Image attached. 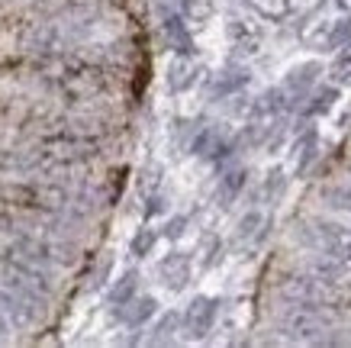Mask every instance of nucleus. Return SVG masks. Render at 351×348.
<instances>
[{
  "label": "nucleus",
  "mask_w": 351,
  "mask_h": 348,
  "mask_svg": "<svg viewBox=\"0 0 351 348\" xmlns=\"http://www.w3.org/2000/svg\"><path fill=\"white\" fill-rule=\"evenodd\" d=\"M280 332L290 342L300 345H335L339 338L332 336L339 329V313L332 306H303V303H290L280 319H277Z\"/></svg>",
  "instance_id": "1"
},
{
  "label": "nucleus",
  "mask_w": 351,
  "mask_h": 348,
  "mask_svg": "<svg viewBox=\"0 0 351 348\" xmlns=\"http://www.w3.org/2000/svg\"><path fill=\"white\" fill-rule=\"evenodd\" d=\"M68 190L52 181H3L0 184V203L10 210L39 213V216H58L68 210Z\"/></svg>",
  "instance_id": "2"
},
{
  "label": "nucleus",
  "mask_w": 351,
  "mask_h": 348,
  "mask_svg": "<svg viewBox=\"0 0 351 348\" xmlns=\"http://www.w3.org/2000/svg\"><path fill=\"white\" fill-rule=\"evenodd\" d=\"M49 84H52V91H58L64 100H71V104L94 100L97 94L107 91V81H104L100 68L84 65V62H64L62 68L49 78Z\"/></svg>",
  "instance_id": "3"
},
{
  "label": "nucleus",
  "mask_w": 351,
  "mask_h": 348,
  "mask_svg": "<svg viewBox=\"0 0 351 348\" xmlns=\"http://www.w3.org/2000/svg\"><path fill=\"white\" fill-rule=\"evenodd\" d=\"M280 294L287 303H303V306H335L341 303V290L335 287V281H322L313 275H297L284 281Z\"/></svg>",
  "instance_id": "4"
},
{
  "label": "nucleus",
  "mask_w": 351,
  "mask_h": 348,
  "mask_svg": "<svg viewBox=\"0 0 351 348\" xmlns=\"http://www.w3.org/2000/svg\"><path fill=\"white\" fill-rule=\"evenodd\" d=\"M300 239L306 245H313L316 252H329L351 264V229H345L339 222H329V220L309 222V226L300 229Z\"/></svg>",
  "instance_id": "5"
},
{
  "label": "nucleus",
  "mask_w": 351,
  "mask_h": 348,
  "mask_svg": "<svg viewBox=\"0 0 351 348\" xmlns=\"http://www.w3.org/2000/svg\"><path fill=\"white\" fill-rule=\"evenodd\" d=\"M216 306H219V300H213V297H193L191 306H187V313H184L187 336L191 338L210 336V329H213V323H216Z\"/></svg>",
  "instance_id": "6"
},
{
  "label": "nucleus",
  "mask_w": 351,
  "mask_h": 348,
  "mask_svg": "<svg viewBox=\"0 0 351 348\" xmlns=\"http://www.w3.org/2000/svg\"><path fill=\"white\" fill-rule=\"evenodd\" d=\"M158 275H161V284L168 290H184V284L191 281V258L181 252H171L168 258H161Z\"/></svg>",
  "instance_id": "7"
},
{
  "label": "nucleus",
  "mask_w": 351,
  "mask_h": 348,
  "mask_svg": "<svg viewBox=\"0 0 351 348\" xmlns=\"http://www.w3.org/2000/svg\"><path fill=\"white\" fill-rule=\"evenodd\" d=\"M161 32H165L168 45L178 55H193V39H191V32H187L184 16H178V13H165V16H161Z\"/></svg>",
  "instance_id": "8"
},
{
  "label": "nucleus",
  "mask_w": 351,
  "mask_h": 348,
  "mask_svg": "<svg viewBox=\"0 0 351 348\" xmlns=\"http://www.w3.org/2000/svg\"><path fill=\"white\" fill-rule=\"evenodd\" d=\"M316 74H319V65L316 62H306V65H300V68H293V71L287 74V81H284L287 100H303L306 91L313 87V81H316Z\"/></svg>",
  "instance_id": "9"
},
{
  "label": "nucleus",
  "mask_w": 351,
  "mask_h": 348,
  "mask_svg": "<svg viewBox=\"0 0 351 348\" xmlns=\"http://www.w3.org/2000/svg\"><path fill=\"white\" fill-rule=\"evenodd\" d=\"M119 310V319L126 323V326H142V323H149L155 313H158V303H155V297H132L129 303L117 306Z\"/></svg>",
  "instance_id": "10"
},
{
  "label": "nucleus",
  "mask_w": 351,
  "mask_h": 348,
  "mask_svg": "<svg viewBox=\"0 0 351 348\" xmlns=\"http://www.w3.org/2000/svg\"><path fill=\"white\" fill-rule=\"evenodd\" d=\"M245 178H248V171L245 168H229L219 178V187H216V197H219V203L223 207H229V203L242 194V187H245Z\"/></svg>",
  "instance_id": "11"
},
{
  "label": "nucleus",
  "mask_w": 351,
  "mask_h": 348,
  "mask_svg": "<svg viewBox=\"0 0 351 348\" xmlns=\"http://www.w3.org/2000/svg\"><path fill=\"white\" fill-rule=\"evenodd\" d=\"M306 275H313V277H322V281H335L339 284L341 281V258H335V255H322L319 252V258H313V262L306 264Z\"/></svg>",
  "instance_id": "12"
},
{
  "label": "nucleus",
  "mask_w": 351,
  "mask_h": 348,
  "mask_svg": "<svg viewBox=\"0 0 351 348\" xmlns=\"http://www.w3.org/2000/svg\"><path fill=\"white\" fill-rule=\"evenodd\" d=\"M245 84H248V71H245V68H229V71H223L219 78H216L213 97H229Z\"/></svg>",
  "instance_id": "13"
},
{
  "label": "nucleus",
  "mask_w": 351,
  "mask_h": 348,
  "mask_svg": "<svg viewBox=\"0 0 351 348\" xmlns=\"http://www.w3.org/2000/svg\"><path fill=\"white\" fill-rule=\"evenodd\" d=\"M136 290H138V275L136 271H126V275L119 277L117 284H113V290H110V306H123V303H129L132 297H136Z\"/></svg>",
  "instance_id": "14"
},
{
  "label": "nucleus",
  "mask_w": 351,
  "mask_h": 348,
  "mask_svg": "<svg viewBox=\"0 0 351 348\" xmlns=\"http://www.w3.org/2000/svg\"><path fill=\"white\" fill-rule=\"evenodd\" d=\"M322 197H326V203H329V207H335V210L351 213V181H341V184L326 187V190H322Z\"/></svg>",
  "instance_id": "15"
},
{
  "label": "nucleus",
  "mask_w": 351,
  "mask_h": 348,
  "mask_svg": "<svg viewBox=\"0 0 351 348\" xmlns=\"http://www.w3.org/2000/svg\"><path fill=\"white\" fill-rule=\"evenodd\" d=\"M193 84V68L191 62H174L171 65V71H168V87L174 91V94H181V91H187V87Z\"/></svg>",
  "instance_id": "16"
},
{
  "label": "nucleus",
  "mask_w": 351,
  "mask_h": 348,
  "mask_svg": "<svg viewBox=\"0 0 351 348\" xmlns=\"http://www.w3.org/2000/svg\"><path fill=\"white\" fill-rule=\"evenodd\" d=\"M178 326H181V316H178V313L161 316L158 326H155V332H152V345H168V342H174V332H178Z\"/></svg>",
  "instance_id": "17"
},
{
  "label": "nucleus",
  "mask_w": 351,
  "mask_h": 348,
  "mask_svg": "<svg viewBox=\"0 0 351 348\" xmlns=\"http://www.w3.org/2000/svg\"><path fill=\"white\" fill-rule=\"evenodd\" d=\"M155 242H158V232L155 229H138L132 235V242H129V252L136 255V258H145V255H152Z\"/></svg>",
  "instance_id": "18"
},
{
  "label": "nucleus",
  "mask_w": 351,
  "mask_h": 348,
  "mask_svg": "<svg viewBox=\"0 0 351 348\" xmlns=\"http://www.w3.org/2000/svg\"><path fill=\"white\" fill-rule=\"evenodd\" d=\"M252 7L267 20H284L290 13V0H252Z\"/></svg>",
  "instance_id": "19"
},
{
  "label": "nucleus",
  "mask_w": 351,
  "mask_h": 348,
  "mask_svg": "<svg viewBox=\"0 0 351 348\" xmlns=\"http://www.w3.org/2000/svg\"><path fill=\"white\" fill-rule=\"evenodd\" d=\"M335 97H339V91H332V87L319 91V94L313 97V104L306 106V116H319V113H326V110H332V104H335Z\"/></svg>",
  "instance_id": "20"
},
{
  "label": "nucleus",
  "mask_w": 351,
  "mask_h": 348,
  "mask_svg": "<svg viewBox=\"0 0 351 348\" xmlns=\"http://www.w3.org/2000/svg\"><path fill=\"white\" fill-rule=\"evenodd\" d=\"M255 226H261V213H248V216L239 222V239H252V235H255Z\"/></svg>",
  "instance_id": "21"
},
{
  "label": "nucleus",
  "mask_w": 351,
  "mask_h": 348,
  "mask_svg": "<svg viewBox=\"0 0 351 348\" xmlns=\"http://www.w3.org/2000/svg\"><path fill=\"white\" fill-rule=\"evenodd\" d=\"M184 229H187V216H174L168 222V239H181Z\"/></svg>",
  "instance_id": "22"
},
{
  "label": "nucleus",
  "mask_w": 351,
  "mask_h": 348,
  "mask_svg": "<svg viewBox=\"0 0 351 348\" xmlns=\"http://www.w3.org/2000/svg\"><path fill=\"white\" fill-rule=\"evenodd\" d=\"M345 65H351V45H348V52H345V55L339 58V62H335V71H341Z\"/></svg>",
  "instance_id": "23"
}]
</instances>
